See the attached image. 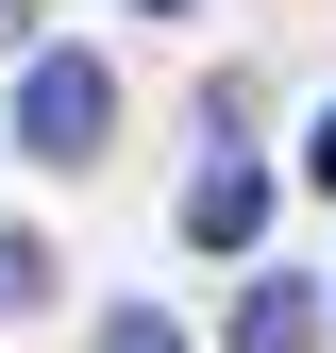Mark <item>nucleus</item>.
<instances>
[{"label": "nucleus", "mask_w": 336, "mask_h": 353, "mask_svg": "<svg viewBox=\"0 0 336 353\" xmlns=\"http://www.w3.org/2000/svg\"><path fill=\"white\" fill-rule=\"evenodd\" d=\"M17 135L51 152V168H101V135H118V84L84 68V51H34V84H17Z\"/></svg>", "instance_id": "nucleus-1"}, {"label": "nucleus", "mask_w": 336, "mask_h": 353, "mask_svg": "<svg viewBox=\"0 0 336 353\" xmlns=\"http://www.w3.org/2000/svg\"><path fill=\"white\" fill-rule=\"evenodd\" d=\"M185 236H202V252H252V236H269V168H252V152H202V185H185Z\"/></svg>", "instance_id": "nucleus-2"}, {"label": "nucleus", "mask_w": 336, "mask_h": 353, "mask_svg": "<svg viewBox=\"0 0 336 353\" xmlns=\"http://www.w3.org/2000/svg\"><path fill=\"white\" fill-rule=\"evenodd\" d=\"M235 353H319V286L252 270V286H235Z\"/></svg>", "instance_id": "nucleus-3"}, {"label": "nucleus", "mask_w": 336, "mask_h": 353, "mask_svg": "<svg viewBox=\"0 0 336 353\" xmlns=\"http://www.w3.org/2000/svg\"><path fill=\"white\" fill-rule=\"evenodd\" d=\"M0 303H51V252L34 236H0Z\"/></svg>", "instance_id": "nucleus-4"}, {"label": "nucleus", "mask_w": 336, "mask_h": 353, "mask_svg": "<svg viewBox=\"0 0 336 353\" xmlns=\"http://www.w3.org/2000/svg\"><path fill=\"white\" fill-rule=\"evenodd\" d=\"M101 353H185V336H168L151 303H118V320H101Z\"/></svg>", "instance_id": "nucleus-5"}, {"label": "nucleus", "mask_w": 336, "mask_h": 353, "mask_svg": "<svg viewBox=\"0 0 336 353\" xmlns=\"http://www.w3.org/2000/svg\"><path fill=\"white\" fill-rule=\"evenodd\" d=\"M303 168H319V185H336V118H319V135H303Z\"/></svg>", "instance_id": "nucleus-6"}, {"label": "nucleus", "mask_w": 336, "mask_h": 353, "mask_svg": "<svg viewBox=\"0 0 336 353\" xmlns=\"http://www.w3.org/2000/svg\"><path fill=\"white\" fill-rule=\"evenodd\" d=\"M151 17H185V0H151Z\"/></svg>", "instance_id": "nucleus-7"}]
</instances>
